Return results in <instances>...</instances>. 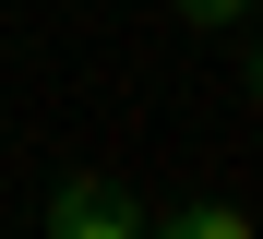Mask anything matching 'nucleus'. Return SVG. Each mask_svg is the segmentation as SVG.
Returning a JSON list of instances; mask_svg holds the SVG:
<instances>
[{"instance_id":"obj_2","label":"nucleus","mask_w":263,"mask_h":239,"mask_svg":"<svg viewBox=\"0 0 263 239\" xmlns=\"http://www.w3.org/2000/svg\"><path fill=\"white\" fill-rule=\"evenodd\" d=\"M167 227H192V239H239L251 215H239V204H180V215H167Z\"/></svg>"},{"instance_id":"obj_1","label":"nucleus","mask_w":263,"mask_h":239,"mask_svg":"<svg viewBox=\"0 0 263 239\" xmlns=\"http://www.w3.org/2000/svg\"><path fill=\"white\" fill-rule=\"evenodd\" d=\"M48 227H60V239H132V227H144V204H132V191H60Z\"/></svg>"},{"instance_id":"obj_3","label":"nucleus","mask_w":263,"mask_h":239,"mask_svg":"<svg viewBox=\"0 0 263 239\" xmlns=\"http://www.w3.org/2000/svg\"><path fill=\"white\" fill-rule=\"evenodd\" d=\"M180 12H192V24H239L251 0H180Z\"/></svg>"},{"instance_id":"obj_4","label":"nucleus","mask_w":263,"mask_h":239,"mask_svg":"<svg viewBox=\"0 0 263 239\" xmlns=\"http://www.w3.org/2000/svg\"><path fill=\"white\" fill-rule=\"evenodd\" d=\"M251 96H263V48H251Z\"/></svg>"}]
</instances>
